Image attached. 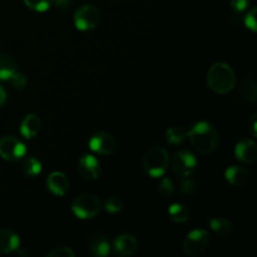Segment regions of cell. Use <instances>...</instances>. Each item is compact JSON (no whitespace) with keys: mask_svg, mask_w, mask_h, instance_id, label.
Returning <instances> with one entry per match:
<instances>
[{"mask_svg":"<svg viewBox=\"0 0 257 257\" xmlns=\"http://www.w3.org/2000/svg\"><path fill=\"white\" fill-rule=\"evenodd\" d=\"M190 142L198 152L211 153L217 148L220 135L208 122H198L187 132Z\"/></svg>","mask_w":257,"mask_h":257,"instance_id":"obj_1","label":"cell"},{"mask_svg":"<svg viewBox=\"0 0 257 257\" xmlns=\"http://www.w3.org/2000/svg\"><path fill=\"white\" fill-rule=\"evenodd\" d=\"M207 84L213 92L218 94H226L235 87V72L226 63H216L207 73Z\"/></svg>","mask_w":257,"mask_h":257,"instance_id":"obj_2","label":"cell"},{"mask_svg":"<svg viewBox=\"0 0 257 257\" xmlns=\"http://www.w3.org/2000/svg\"><path fill=\"white\" fill-rule=\"evenodd\" d=\"M170 162L168 152L163 147H152L143 157V168L151 177H162L166 173Z\"/></svg>","mask_w":257,"mask_h":257,"instance_id":"obj_3","label":"cell"},{"mask_svg":"<svg viewBox=\"0 0 257 257\" xmlns=\"http://www.w3.org/2000/svg\"><path fill=\"white\" fill-rule=\"evenodd\" d=\"M102 203L98 196L92 193L79 195L72 203V211L80 220H89L100 212Z\"/></svg>","mask_w":257,"mask_h":257,"instance_id":"obj_4","label":"cell"},{"mask_svg":"<svg viewBox=\"0 0 257 257\" xmlns=\"http://www.w3.org/2000/svg\"><path fill=\"white\" fill-rule=\"evenodd\" d=\"M100 19V13L97 7L92 4H84L74 13V25L82 32L94 29Z\"/></svg>","mask_w":257,"mask_h":257,"instance_id":"obj_5","label":"cell"},{"mask_svg":"<svg viewBox=\"0 0 257 257\" xmlns=\"http://www.w3.org/2000/svg\"><path fill=\"white\" fill-rule=\"evenodd\" d=\"M211 238L207 231L193 230L186 236L183 241V252L188 256L201 255L210 246Z\"/></svg>","mask_w":257,"mask_h":257,"instance_id":"obj_6","label":"cell"},{"mask_svg":"<svg viewBox=\"0 0 257 257\" xmlns=\"http://www.w3.org/2000/svg\"><path fill=\"white\" fill-rule=\"evenodd\" d=\"M197 167V160L195 155L187 150L176 153L172 158V168L176 175L181 177H190Z\"/></svg>","mask_w":257,"mask_h":257,"instance_id":"obj_7","label":"cell"},{"mask_svg":"<svg viewBox=\"0 0 257 257\" xmlns=\"http://www.w3.org/2000/svg\"><path fill=\"white\" fill-rule=\"evenodd\" d=\"M27 153L24 143L13 136L0 138V157L7 161H18Z\"/></svg>","mask_w":257,"mask_h":257,"instance_id":"obj_8","label":"cell"},{"mask_svg":"<svg viewBox=\"0 0 257 257\" xmlns=\"http://www.w3.org/2000/svg\"><path fill=\"white\" fill-rule=\"evenodd\" d=\"M89 147L93 152L100 156H109L117 147V141L110 133L99 132L93 136L89 141Z\"/></svg>","mask_w":257,"mask_h":257,"instance_id":"obj_9","label":"cell"},{"mask_svg":"<svg viewBox=\"0 0 257 257\" xmlns=\"http://www.w3.org/2000/svg\"><path fill=\"white\" fill-rule=\"evenodd\" d=\"M78 172L85 180H97L100 175L99 161L93 156H83L78 163Z\"/></svg>","mask_w":257,"mask_h":257,"instance_id":"obj_10","label":"cell"},{"mask_svg":"<svg viewBox=\"0 0 257 257\" xmlns=\"http://www.w3.org/2000/svg\"><path fill=\"white\" fill-rule=\"evenodd\" d=\"M113 248L119 256H132L138 250V241L130 233L119 235L113 242Z\"/></svg>","mask_w":257,"mask_h":257,"instance_id":"obj_11","label":"cell"},{"mask_svg":"<svg viewBox=\"0 0 257 257\" xmlns=\"http://www.w3.org/2000/svg\"><path fill=\"white\" fill-rule=\"evenodd\" d=\"M235 156L238 161L251 165L257 160V146L252 140H243L236 145Z\"/></svg>","mask_w":257,"mask_h":257,"instance_id":"obj_12","label":"cell"},{"mask_svg":"<svg viewBox=\"0 0 257 257\" xmlns=\"http://www.w3.org/2000/svg\"><path fill=\"white\" fill-rule=\"evenodd\" d=\"M47 187L53 195L64 196L69 190V180L64 173L53 172L48 177Z\"/></svg>","mask_w":257,"mask_h":257,"instance_id":"obj_13","label":"cell"},{"mask_svg":"<svg viewBox=\"0 0 257 257\" xmlns=\"http://www.w3.org/2000/svg\"><path fill=\"white\" fill-rule=\"evenodd\" d=\"M20 238L10 230H0V252L12 253L19 250Z\"/></svg>","mask_w":257,"mask_h":257,"instance_id":"obj_14","label":"cell"},{"mask_svg":"<svg viewBox=\"0 0 257 257\" xmlns=\"http://www.w3.org/2000/svg\"><path fill=\"white\" fill-rule=\"evenodd\" d=\"M42 130V120L37 114H28L20 125V133L27 140H32Z\"/></svg>","mask_w":257,"mask_h":257,"instance_id":"obj_15","label":"cell"},{"mask_svg":"<svg viewBox=\"0 0 257 257\" xmlns=\"http://www.w3.org/2000/svg\"><path fill=\"white\" fill-rule=\"evenodd\" d=\"M225 178L231 183L232 186L240 187L247 183L248 178H250V173L246 168L240 167V166H231L226 170Z\"/></svg>","mask_w":257,"mask_h":257,"instance_id":"obj_16","label":"cell"},{"mask_svg":"<svg viewBox=\"0 0 257 257\" xmlns=\"http://www.w3.org/2000/svg\"><path fill=\"white\" fill-rule=\"evenodd\" d=\"M87 248L93 256L104 257L109 255L110 245L104 236H94L88 241Z\"/></svg>","mask_w":257,"mask_h":257,"instance_id":"obj_17","label":"cell"},{"mask_svg":"<svg viewBox=\"0 0 257 257\" xmlns=\"http://www.w3.org/2000/svg\"><path fill=\"white\" fill-rule=\"evenodd\" d=\"M208 225H210L211 230L215 233H217L218 236H221V237H228L233 231L232 223H231V221H228L227 218H211V220L208 221Z\"/></svg>","mask_w":257,"mask_h":257,"instance_id":"obj_18","label":"cell"},{"mask_svg":"<svg viewBox=\"0 0 257 257\" xmlns=\"http://www.w3.org/2000/svg\"><path fill=\"white\" fill-rule=\"evenodd\" d=\"M17 72V63L12 57L7 54H0V80H9Z\"/></svg>","mask_w":257,"mask_h":257,"instance_id":"obj_19","label":"cell"},{"mask_svg":"<svg viewBox=\"0 0 257 257\" xmlns=\"http://www.w3.org/2000/svg\"><path fill=\"white\" fill-rule=\"evenodd\" d=\"M168 215H170L171 220L175 221L177 223H183L188 220L190 217V212H188V208L185 205H181V203H173L168 208Z\"/></svg>","mask_w":257,"mask_h":257,"instance_id":"obj_20","label":"cell"},{"mask_svg":"<svg viewBox=\"0 0 257 257\" xmlns=\"http://www.w3.org/2000/svg\"><path fill=\"white\" fill-rule=\"evenodd\" d=\"M187 137V132L180 125H173L166 132V141L170 145H181Z\"/></svg>","mask_w":257,"mask_h":257,"instance_id":"obj_21","label":"cell"},{"mask_svg":"<svg viewBox=\"0 0 257 257\" xmlns=\"http://www.w3.org/2000/svg\"><path fill=\"white\" fill-rule=\"evenodd\" d=\"M257 95V88L256 83L253 80H247L243 83V85L240 89V97L242 98L245 102L248 103H255Z\"/></svg>","mask_w":257,"mask_h":257,"instance_id":"obj_22","label":"cell"},{"mask_svg":"<svg viewBox=\"0 0 257 257\" xmlns=\"http://www.w3.org/2000/svg\"><path fill=\"white\" fill-rule=\"evenodd\" d=\"M23 172L29 177H35L42 172V163L35 157H29L23 162Z\"/></svg>","mask_w":257,"mask_h":257,"instance_id":"obj_23","label":"cell"},{"mask_svg":"<svg viewBox=\"0 0 257 257\" xmlns=\"http://www.w3.org/2000/svg\"><path fill=\"white\" fill-rule=\"evenodd\" d=\"M25 5L34 12H47L53 4V0H24Z\"/></svg>","mask_w":257,"mask_h":257,"instance_id":"obj_24","label":"cell"},{"mask_svg":"<svg viewBox=\"0 0 257 257\" xmlns=\"http://www.w3.org/2000/svg\"><path fill=\"white\" fill-rule=\"evenodd\" d=\"M105 210L109 213H117L119 211H122L123 208V201L119 196H110L107 198L104 205Z\"/></svg>","mask_w":257,"mask_h":257,"instance_id":"obj_25","label":"cell"},{"mask_svg":"<svg viewBox=\"0 0 257 257\" xmlns=\"http://www.w3.org/2000/svg\"><path fill=\"white\" fill-rule=\"evenodd\" d=\"M173 192H175V186H173L172 180L165 177L161 181L160 186H158V193H160L162 197L168 198L173 195Z\"/></svg>","mask_w":257,"mask_h":257,"instance_id":"obj_26","label":"cell"},{"mask_svg":"<svg viewBox=\"0 0 257 257\" xmlns=\"http://www.w3.org/2000/svg\"><path fill=\"white\" fill-rule=\"evenodd\" d=\"M9 82L10 84H12V87L15 88V89H24L28 84L27 77L20 72H15L14 74L9 78Z\"/></svg>","mask_w":257,"mask_h":257,"instance_id":"obj_27","label":"cell"},{"mask_svg":"<svg viewBox=\"0 0 257 257\" xmlns=\"http://www.w3.org/2000/svg\"><path fill=\"white\" fill-rule=\"evenodd\" d=\"M198 190V185L195 180L192 178L185 177V180L181 183V191L186 195H192V193H196Z\"/></svg>","mask_w":257,"mask_h":257,"instance_id":"obj_28","label":"cell"},{"mask_svg":"<svg viewBox=\"0 0 257 257\" xmlns=\"http://www.w3.org/2000/svg\"><path fill=\"white\" fill-rule=\"evenodd\" d=\"M48 257H74V252L70 247L67 246H60V247L54 248L50 252L47 253Z\"/></svg>","mask_w":257,"mask_h":257,"instance_id":"obj_29","label":"cell"},{"mask_svg":"<svg viewBox=\"0 0 257 257\" xmlns=\"http://www.w3.org/2000/svg\"><path fill=\"white\" fill-rule=\"evenodd\" d=\"M245 25L252 32H257V22H256V9H251L245 17Z\"/></svg>","mask_w":257,"mask_h":257,"instance_id":"obj_30","label":"cell"},{"mask_svg":"<svg viewBox=\"0 0 257 257\" xmlns=\"http://www.w3.org/2000/svg\"><path fill=\"white\" fill-rule=\"evenodd\" d=\"M248 5H250V0H231V7L233 8L235 12H243L247 9Z\"/></svg>","mask_w":257,"mask_h":257,"instance_id":"obj_31","label":"cell"},{"mask_svg":"<svg viewBox=\"0 0 257 257\" xmlns=\"http://www.w3.org/2000/svg\"><path fill=\"white\" fill-rule=\"evenodd\" d=\"M53 3H54L55 7L58 8V9H68V8L70 7V4H72V0H53Z\"/></svg>","mask_w":257,"mask_h":257,"instance_id":"obj_32","label":"cell"},{"mask_svg":"<svg viewBox=\"0 0 257 257\" xmlns=\"http://www.w3.org/2000/svg\"><path fill=\"white\" fill-rule=\"evenodd\" d=\"M250 130L252 137H256L257 136V114H253L252 118L250 120Z\"/></svg>","mask_w":257,"mask_h":257,"instance_id":"obj_33","label":"cell"},{"mask_svg":"<svg viewBox=\"0 0 257 257\" xmlns=\"http://www.w3.org/2000/svg\"><path fill=\"white\" fill-rule=\"evenodd\" d=\"M5 100H7V93H5L4 88L0 85V107H2L3 104L5 103Z\"/></svg>","mask_w":257,"mask_h":257,"instance_id":"obj_34","label":"cell"},{"mask_svg":"<svg viewBox=\"0 0 257 257\" xmlns=\"http://www.w3.org/2000/svg\"><path fill=\"white\" fill-rule=\"evenodd\" d=\"M18 253H19L20 256H23V255H27V256H28V252H27V251H19V252H18Z\"/></svg>","mask_w":257,"mask_h":257,"instance_id":"obj_35","label":"cell"}]
</instances>
